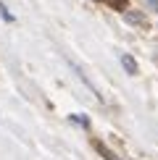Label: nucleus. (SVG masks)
<instances>
[{
	"mask_svg": "<svg viewBox=\"0 0 158 160\" xmlns=\"http://www.w3.org/2000/svg\"><path fill=\"white\" fill-rule=\"evenodd\" d=\"M121 66L127 68V74H129V76H134V74H137V63H134V58H132L129 52H121Z\"/></svg>",
	"mask_w": 158,
	"mask_h": 160,
	"instance_id": "f257e3e1",
	"label": "nucleus"
},
{
	"mask_svg": "<svg viewBox=\"0 0 158 160\" xmlns=\"http://www.w3.org/2000/svg\"><path fill=\"white\" fill-rule=\"evenodd\" d=\"M97 150H100V155H103L105 160H116V158H113V152H111L108 147H103V144H97Z\"/></svg>",
	"mask_w": 158,
	"mask_h": 160,
	"instance_id": "7ed1b4c3",
	"label": "nucleus"
},
{
	"mask_svg": "<svg viewBox=\"0 0 158 160\" xmlns=\"http://www.w3.org/2000/svg\"><path fill=\"white\" fill-rule=\"evenodd\" d=\"M127 18L132 24H142V18H140V13H127Z\"/></svg>",
	"mask_w": 158,
	"mask_h": 160,
	"instance_id": "39448f33",
	"label": "nucleus"
},
{
	"mask_svg": "<svg viewBox=\"0 0 158 160\" xmlns=\"http://www.w3.org/2000/svg\"><path fill=\"white\" fill-rule=\"evenodd\" d=\"M0 16H3V21H8V24L13 21V16H11V11H8V8H5V5H3V3H0Z\"/></svg>",
	"mask_w": 158,
	"mask_h": 160,
	"instance_id": "f03ea898",
	"label": "nucleus"
},
{
	"mask_svg": "<svg viewBox=\"0 0 158 160\" xmlns=\"http://www.w3.org/2000/svg\"><path fill=\"white\" fill-rule=\"evenodd\" d=\"M148 3H150V8H153V11H158V0H148Z\"/></svg>",
	"mask_w": 158,
	"mask_h": 160,
	"instance_id": "423d86ee",
	"label": "nucleus"
},
{
	"mask_svg": "<svg viewBox=\"0 0 158 160\" xmlns=\"http://www.w3.org/2000/svg\"><path fill=\"white\" fill-rule=\"evenodd\" d=\"M71 121H76V123H82L84 129L90 126V121H87V116H71Z\"/></svg>",
	"mask_w": 158,
	"mask_h": 160,
	"instance_id": "20e7f679",
	"label": "nucleus"
}]
</instances>
